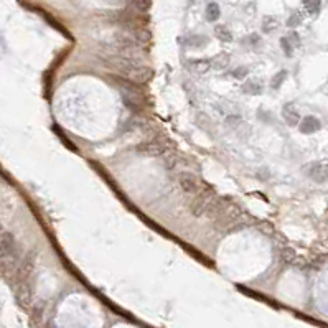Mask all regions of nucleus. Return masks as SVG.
Listing matches in <instances>:
<instances>
[{
    "label": "nucleus",
    "instance_id": "5",
    "mask_svg": "<svg viewBox=\"0 0 328 328\" xmlns=\"http://www.w3.org/2000/svg\"><path fill=\"white\" fill-rule=\"evenodd\" d=\"M305 173L316 183H323L328 180V167L321 165V163H310L305 168Z\"/></svg>",
    "mask_w": 328,
    "mask_h": 328
},
{
    "label": "nucleus",
    "instance_id": "17",
    "mask_svg": "<svg viewBox=\"0 0 328 328\" xmlns=\"http://www.w3.org/2000/svg\"><path fill=\"white\" fill-rule=\"evenodd\" d=\"M282 256H284L285 261H293L295 259V251L292 249V247H285V249H282Z\"/></svg>",
    "mask_w": 328,
    "mask_h": 328
},
{
    "label": "nucleus",
    "instance_id": "10",
    "mask_svg": "<svg viewBox=\"0 0 328 328\" xmlns=\"http://www.w3.org/2000/svg\"><path fill=\"white\" fill-rule=\"evenodd\" d=\"M219 17H221V9H219L218 4L211 2V4L206 7V20H208V22H216Z\"/></svg>",
    "mask_w": 328,
    "mask_h": 328
},
{
    "label": "nucleus",
    "instance_id": "2",
    "mask_svg": "<svg viewBox=\"0 0 328 328\" xmlns=\"http://www.w3.org/2000/svg\"><path fill=\"white\" fill-rule=\"evenodd\" d=\"M213 198H214V193H213L211 190H210V191L200 190V191H198V193L195 195L193 200H191V203H190V206H188L190 213L193 214V216H196V218L205 216L208 206H210V203L213 201Z\"/></svg>",
    "mask_w": 328,
    "mask_h": 328
},
{
    "label": "nucleus",
    "instance_id": "7",
    "mask_svg": "<svg viewBox=\"0 0 328 328\" xmlns=\"http://www.w3.org/2000/svg\"><path fill=\"white\" fill-rule=\"evenodd\" d=\"M282 117L285 119V122L289 124V126H298V122H300V114H298V111L295 109L293 104L284 106V109H282Z\"/></svg>",
    "mask_w": 328,
    "mask_h": 328
},
{
    "label": "nucleus",
    "instance_id": "3",
    "mask_svg": "<svg viewBox=\"0 0 328 328\" xmlns=\"http://www.w3.org/2000/svg\"><path fill=\"white\" fill-rule=\"evenodd\" d=\"M135 152L145 157H160L167 152V145L158 142V140H147V142H142L135 147Z\"/></svg>",
    "mask_w": 328,
    "mask_h": 328
},
{
    "label": "nucleus",
    "instance_id": "6",
    "mask_svg": "<svg viewBox=\"0 0 328 328\" xmlns=\"http://www.w3.org/2000/svg\"><path fill=\"white\" fill-rule=\"evenodd\" d=\"M320 127H321L320 121L313 116L303 117L302 121L298 122V131H300L302 134H313L316 131H320Z\"/></svg>",
    "mask_w": 328,
    "mask_h": 328
},
{
    "label": "nucleus",
    "instance_id": "16",
    "mask_svg": "<svg viewBox=\"0 0 328 328\" xmlns=\"http://www.w3.org/2000/svg\"><path fill=\"white\" fill-rule=\"evenodd\" d=\"M300 24H302V14H298V12H293L289 17V20H287V25H289L290 28H295Z\"/></svg>",
    "mask_w": 328,
    "mask_h": 328
},
{
    "label": "nucleus",
    "instance_id": "11",
    "mask_svg": "<svg viewBox=\"0 0 328 328\" xmlns=\"http://www.w3.org/2000/svg\"><path fill=\"white\" fill-rule=\"evenodd\" d=\"M214 33H216V37L221 40V42H231L233 40V33L229 32V28L226 27V25H218L216 28H214Z\"/></svg>",
    "mask_w": 328,
    "mask_h": 328
},
{
    "label": "nucleus",
    "instance_id": "19",
    "mask_svg": "<svg viewBox=\"0 0 328 328\" xmlns=\"http://www.w3.org/2000/svg\"><path fill=\"white\" fill-rule=\"evenodd\" d=\"M247 73H249V70L244 66H241V68H236V70L233 71V75H234V78H244Z\"/></svg>",
    "mask_w": 328,
    "mask_h": 328
},
{
    "label": "nucleus",
    "instance_id": "12",
    "mask_svg": "<svg viewBox=\"0 0 328 328\" xmlns=\"http://www.w3.org/2000/svg\"><path fill=\"white\" fill-rule=\"evenodd\" d=\"M320 5H321V0H303V9L307 10V14L310 15L318 14Z\"/></svg>",
    "mask_w": 328,
    "mask_h": 328
},
{
    "label": "nucleus",
    "instance_id": "1",
    "mask_svg": "<svg viewBox=\"0 0 328 328\" xmlns=\"http://www.w3.org/2000/svg\"><path fill=\"white\" fill-rule=\"evenodd\" d=\"M19 246L10 233H0V264L5 269H14L19 262Z\"/></svg>",
    "mask_w": 328,
    "mask_h": 328
},
{
    "label": "nucleus",
    "instance_id": "8",
    "mask_svg": "<svg viewBox=\"0 0 328 328\" xmlns=\"http://www.w3.org/2000/svg\"><path fill=\"white\" fill-rule=\"evenodd\" d=\"M211 63L208 60H191L188 63V68L193 73H198V75H203L205 71L210 70Z\"/></svg>",
    "mask_w": 328,
    "mask_h": 328
},
{
    "label": "nucleus",
    "instance_id": "15",
    "mask_svg": "<svg viewBox=\"0 0 328 328\" xmlns=\"http://www.w3.org/2000/svg\"><path fill=\"white\" fill-rule=\"evenodd\" d=\"M280 47H282V50H284V53L287 55V56H292L293 55V45L289 42V38L287 37H284V38H280Z\"/></svg>",
    "mask_w": 328,
    "mask_h": 328
},
{
    "label": "nucleus",
    "instance_id": "4",
    "mask_svg": "<svg viewBox=\"0 0 328 328\" xmlns=\"http://www.w3.org/2000/svg\"><path fill=\"white\" fill-rule=\"evenodd\" d=\"M178 185H180V188H182L185 193H190V195H196L198 191H200V185H198V180L193 173H188V172H185V173H180V177H178Z\"/></svg>",
    "mask_w": 328,
    "mask_h": 328
},
{
    "label": "nucleus",
    "instance_id": "18",
    "mask_svg": "<svg viewBox=\"0 0 328 328\" xmlns=\"http://www.w3.org/2000/svg\"><path fill=\"white\" fill-rule=\"evenodd\" d=\"M287 38H289V42L293 45V48H298V47H300V38H298V35H297L295 32L289 33V35H287Z\"/></svg>",
    "mask_w": 328,
    "mask_h": 328
},
{
    "label": "nucleus",
    "instance_id": "14",
    "mask_svg": "<svg viewBox=\"0 0 328 328\" xmlns=\"http://www.w3.org/2000/svg\"><path fill=\"white\" fill-rule=\"evenodd\" d=\"M285 78H287V71H279L272 78V81H270V88H272V89H279L282 86V83L285 81Z\"/></svg>",
    "mask_w": 328,
    "mask_h": 328
},
{
    "label": "nucleus",
    "instance_id": "9",
    "mask_svg": "<svg viewBox=\"0 0 328 328\" xmlns=\"http://www.w3.org/2000/svg\"><path fill=\"white\" fill-rule=\"evenodd\" d=\"M242 93L251 94V96H257L262 93V84L256 83V81H246L242 84Z\"/></svg>",
    "mask_w": 328,
    "mask_h": 328
},
{
    "label": "nucleus",
    "instance_id": "13",
    "mask_svg": "<svg viewBox=\"0 0 328 328\" xmlns=\"http://www.w3.org/2000/svg\"><path fill=\"white\" fill-rule=\"evenodd\" d=\"M277 27H279V22H277L275 17H264V22H262V30H264L265 33L274 32Z\"/></svg>",
    "mask_w": 328,
    "mask_h": 328
}]
</instances>
